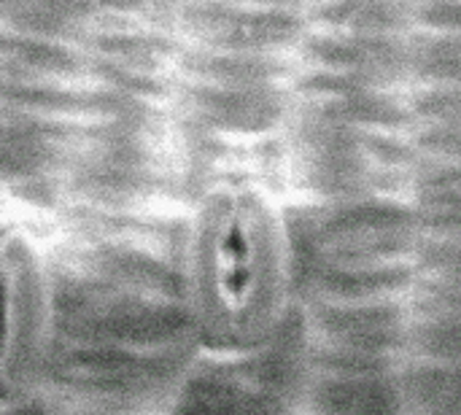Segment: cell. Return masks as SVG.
Listing matches in <instances>:
<instances>
[{"label": "cell", "instance_id": "1", "mask_svg": "<svg viewBox=\"0 0 461 415\" xmlns=\"http://www.w3.org/2000/svg\"><path fill=\"white\" fill-rule=\"evenodd\" d=\"M184 297L197 343L221 359L267 348L292 302V232L281 200L251 176L208 184L184 235Z\"/></svg>", "mask_w": 461, "mask_h": 415}, {"label": "cell", "instance_id": "2", "mask_svg": "<svg viewBox=\"0 0 461 415\" xmlns=\"http://www.w3.org/2000/svg\"><path fill=\"white\" fill-rule=\"evenodd\" d=\"M3 351L5 400L24 397L41 378L54 340V286L49 259L27 230H5L3 251Z\"/></svg>", "mask_w": 461, "mask_h": 415}]
</instances>
